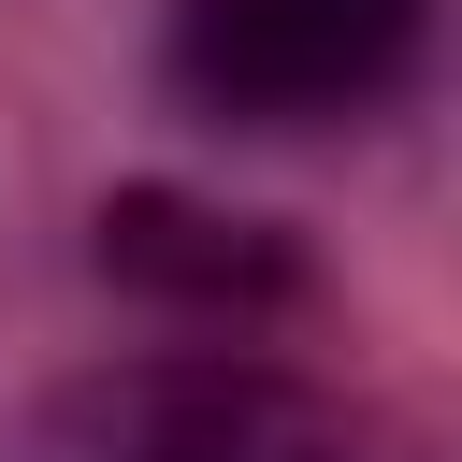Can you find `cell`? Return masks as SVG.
Wrapping results in <instances>:
<instances>
[{"mask_svg": "<svg viewBox=\"0 0 462 462\" xmlns=\"http://www.w3.org/2000/svg\"><path fill=\"white\" fill-rule=\"evenodd\" d=\"M419 14L433 0H173L159 58L217 130H318L419 72Z\"/></svg>", "mask_w": 462, "mask_h": 462, "instance_id": "cell-1", "label": "cell"}, {"mask_svg": "<svg viewBox=\"0 0 462 462\" xmlns=\"http://www.w3.org/2000/svg\"><path fill=\"white\" fill-rule=\"evenodd\" d=\"M72 462H390L332 390L245 361V346H173V361H116L87 390H58Z\"/></svg>", "mask_w": 462, "mask_h": 462, "instance_id": "cell-2", "label": "cell"}, {"mask_svg": "<svg viewBox=\"0 0 462 462\" xmlns=\"http://www.w3.org/2000/svg\"><path fill=\"white\" fill-rule=\"evenodd\" d=\"M87 260H101L130 303H159V318H289V303H303V245H289L274 217L202 202V188H101Z\"/></svg>", "mask_w": 462, "mask_h": 462, "instance_id": "cell-3", "label": "cell"}]
</instances>
